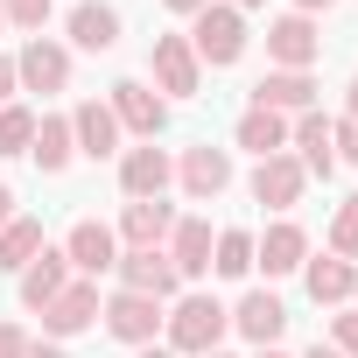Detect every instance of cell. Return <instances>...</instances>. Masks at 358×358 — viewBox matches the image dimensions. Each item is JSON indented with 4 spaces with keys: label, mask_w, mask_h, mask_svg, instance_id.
Here are the masks:
<instances>
[{
    "label": "cell",
    "mask_w": 358,
    "mask_h": 358,
    "mask_svg": "<svg viewBox=\"0 0 358 358\" xmlns=\"http://www.w3.org/2000/svg\"><path fill=\"white\" fill-rule=\"evenodd\" d=\"M162 330H169V351L176 358H204V351L225 344L232 309L218 295H176V309H162Z\"/></svg>",
    "instance_id": "cell-1"
},
{
    "label": "cell",
    "mask_w": 358,
    "mask_h": 358,
    "mask_svg": "<svg viewBox=\"0 0 358 358\" xmlns=\"http://www.w3.org/2000/svg\"><path fill=\"white\" fill-rule=\"evenodd\" d=\"M246 15L239 8H225V0H211L204 15H190V50H197V64L204 71H232L239 57H246Z\"/></svg>",
    "instance_id": "cell-2"
},
{
    "label": "cell",
    "mask_w": 358,
    "mask_h": 358,
    "mask_svg": "<svg viewBox=\"0 0 358 358\" xmlns=\"http://www.w3.org/2000/svg\"><path fill=\"white\" fill-rule=\"evenodd\" d=\"M176 183H183V197H190V204L225 197V190H232V148H211V141L183 148V155H176Z\"/></svg>",
    "instance_id": "cell-3"
},
{
    "label": "cell",
    "mask_w": 358,
    "mask_h": 358,
    "mask_svg": "<svg viewBox=\"0 0 358 358\" xmlns=\"http://www.w3.org/2000/svg\"><path fill=\"white\" fill-rule=\"evenodd\" d=\"M106 106H113L120 134H141V141H155V134L169 127V99H162L148 78H120V85L106 92Z\"/></svg>",
    "instance_id": "cell-4"
},
{
    "label": "cell",
    "mask_w": 358,
    "mask_h": 358,
    "mask_svg": "<svg viewBox=\"0 0 358 358\" xmlns=\"http://www.w3.org/2000/svg\"><path fill=\"white\" fill-rule=\"evenodd\" d=\"M148 71H155V92L162 99H197V85H204V64H197L190 36H155Z\"/></svg>",
    "instance_id": "cell-5"
},
{
    "label": "cell",
    "mask_w": 358,
    "mask_h": 358,
    "mask_svg": "<svg viewBox=\"0 0 358 358\" xmlns=\"http://www.w3.org/2000/svg\"><path fill=\"white\" fill-rule=\"evenodd\" d=\"M120 288L134 295H155V302H176V288H183V274H176V260L162 246H120Z\"/></svg>",
    "instance_id": "cell-6"
},
{
    "label": "cell",
    "mask_w": 358,
    "mask_h": 358,
    "mask_svg": "<svg viewBox=\"0 0 358 358\" xmlns=\"http://www.w3.org/2000/svg\"><path fill=\"white\" fill-rule=\"evenodd\" d=\"M64 260H71V274H78V281H99V274H113V267H120V232H113V225H99V218H78V225H71V239H64Z\"/></svg>",
    "instance_id": "cell-7"
},
{
    "label": "cell",
    "mask_w": 358,
    "mask_h": 358,
    "mask_svg": "<svg viewBox=\"0 0 358 358\" xmlns=\"http://www.w3.org/2000/svg\"><path fill=\"white\" fill-rule=\"evenodd\" d=\"M99 316H106V330L120 337V344H155V330H162V302L155 295H134V288H113L106 302H99Z\"/></svg>",
    "instance_id": "cell-8"
},
{
    "label": "cell",
    "mask_w": 358,
    "mask_h": 358,
    "mask_svg": "<svg viewBox=\"0 0 358 358\" xmlns=\"http://www.w3.org/2000/svg\"><path fill=\"white\" fill-rule=\"evenodd\" d=\"M15 78H22V92H64L71 85V43L29 36V50L15 57Z\"/></svg>",
    "instance_id": "cell-9"
},
{
    "label": "cell",
    "mask_w": 358,
    "mask_h": 358,
    "mask_svg": "<svg viewBox=\"0 0 358 358\" xmlns=\"http://www.w3.org/2000/svg\"><path fill=\"white\" fill-rule=\"evenodd\" d=\"M99 302H106V295H99V281H71V288H64V295L43 309V337H50V344L85 337V330L99 323Z\"/></svg>",
    "instance_id": "cell-10"
},
{
    "label": "cell",
    "mask_w": 358,
    "mask_h": 358,
    "mask_svg": "<svg viewBox=\"0 0 358 358\" xmlns=\"http://www.w3.org/2000/svg\"><path fill=\"white\" fill-rule=\"evenodd\" d=\"M232 330H239L253 351H267V344H281V330H288V302H281L274 288H246L239 309H232Z\"/></svg>",
    "instance_id": "cell-11"
},
{
    "label": "cell",
    "mask_w": 358,
    "mask_h": 358,
    "mask_svg": "<svg viewBox=\"0 0 358 358\" xmlns=\"http://www.w3.org/2000/svg\"><path fill=\"white\" fill-rule=\"evenodd\" d=\"M267 57H274V71H309V64L323 57L316 22H309V15H281V22H267Z\"/></svg>",
    "instance_id": "cell-12"
},
{
    "label": "cell",
    "mask_w": 358,
    "mask_h": 358,
    "mask_svg": "<svg viewBox=\"0 0 358 358\" xmlns=\"http://www.w3.org/2000/svg\"><path fill=\"white\" fill-rule=\"evenodd\" d=\"M302 260H309V232L295 218H274L267 232H253V267H267V281L274 274H302Z\"/></svg>",
    "instance_id": "cell-13"
},
{
    "label": "cell",
    "mask_w": 358,
    "mask_h": 358,
    "mask_svg": "<svg viewBox=\"0 0 358 358\" xmlns=\"http://www.w3.org/2000/svg\"><path fill=\"white\" fill-rule=\"evenodd\" d=\"M169 183H176V162L148 141V148H120V190H127V204L134 197H169Z\"/></svg>",
    "instance_id": "cell-14"
},
{
    "label": "cell",
    "mask_w": 358,
    "mask_h": 358,
    "mask_svg": "<svg viewBox=\"0 0 358 358\" xmlns=\"http://www.w3.org/2000/svg\"><path fill=\"white\" fill-rule=\"evenodd\" d=\"M302 190H309V176H302V162H295L288 148L267 155V162L253 169V204H267V211H295Z\"/></svg>",
    "instance_id": "cell-15"
},
{
    "label": "cell",
    "mask_w": 358,
    "mask_h": 358,
    "mask_svg": "<svg viewBox=\"0 0 358 358\" xmlns=\"http://www.w3.org/2000/svg\"><path fill=\"white\" fill-rule=\"evenodd\" d=\"M288 148H295L302 176H337V148H330V120H323V106H309V113L288 120Z\"/></svg>",
    "instance_id": "cell-16"
},
{
    "label": "cell",
    "mask_w": 358,
    "mask_h": 358,
    "mask_svg": "<svg viewBox=\"0 0 358 358\" xmlns=\"http://www.w3.org/2000/svg\"><path fill=\"white\" fill-rule=\"evenodd\" d=\"M71 281H78V274H71L64 246H43V253H36V260L22 267V309H36V316H43V309H50V302H57V295H64Z\"/></svg>",
    "instance_id": "cell-17"
},
{
    "label": "cell",
    "mask_w": 358,
    "mask_h": 358,
    "mask_svg": "<svg viewBox=\"0 0 358 358\" xmlns=\"http://www.w3.org/2000/svg\"><path fill=\"white\" fill-rule=\"evenodd\" d=\"M302 288H309V302H316V309H351L358 260H337V253H323V260H302Z\"/></svg>",
    "instance_id": "cell-18"
},
{
    "label": "cell",
    "mask_w": 358,
    "mask_h": 358,
    "mask_svg": "<svg viewBox=\"0 0 358 358\" xmlns=\"http://www.w3.org/2000/svg\"><path fill=\"white\" fill-rule=\"evenodd\" d=\"M176 232V204L169 197H134L120 211V246H169Z\"/></svg>",
    "instance_id": "cell-19"
},
{
    "label": "cell",
    "mask_w": 358,
    "mask_h": 358,
    "mask_svg": "<svg viewBox=\"0 0 358 358\" xmlns=\"http://www.w3.org/2000/svg\"><path fill=\"white\" fill-rule=\"evenodd\" d=\"M253 106H267V113L295 120V113H309V106H316V78H309V71H267V78L253 85Z\"/></svg>",
    "instance_id": "cell-20"
},
{
    "label": "cell",
    "mask_w": 358,
    "mask_h": 358,
    "mask_svg": "<svg viewBox=\"0 0 358 358\" xmlns=\"http://www.w3.org/2000/svg\"><path fill=\"white\" fill-rule=\"evenodd\" d=\"M71 141H78V155H92V162L120 155V120H113V106H106V99H85V106L71 113Z\"/></svg>",
    "instance_id": "cell-21"
},
{
    "label": "cell",
    "mask_w": 358,
    "mask_h": 358,
    "mask_svg": "<svg viewBox=\"0 0 358 358\" xmlns=\"http://www.w3.org/2000/svg\"><path fill=\"white\" fill-rule=\"evenodd\" d=\"M211 246H218V232L204 225V218H176V232H169V260H176V274L183 281H197V274H211Z\"/></svg>",
    "instance_id": "cell-22"
},
{
    "label": "cell",
    "mask_w": 358,
    "mask_h": 358,
    "mask_svg": "<svg viewBox=\"0 0 358 358\" xmlns=\"http://www.w3.org/2000/svg\"><path fill=\"white\" fill-rule=\"evenodd\" d=\"M64 29H71V50H92V57H106V50L120 43V8H106V0H78Z\"/></svg>",
    "instance_id": "cell-23"
},
{
    "label": "cell",
    "mask_w": 358,
    "mask_h": 358,
    "mask_svg": "<svg viewBox=\"0 0 358 358\" xmlns=\"http://www.w3.org/2000/svg\"><path fill=\"white\" fill-rule=\"evenodd\" d=\"M29 155H36V169H43V176H64V169L78 162L71 120H64V113H43V120H36V141H29Z\"/></svg>",
    "instance_id": "cell-24"
},
{
    "label": "cell",
    "mask_w": 358,
    "mask_h": 358,
    "mask_svg": "<svg viewBox=\"0 0 358 358\" xmlns=\"http://www.w3.org/2000/svg\"><path fill=\"white\" fill-rule=\"evenodd\" d=\"M232 141H239L246 155H260V162H267V155H281V148H288V120H281V113H267V106H246V113H239V127H232Z\"/></svg>",
    "instance_id": "cell-25"
},
{
    "label": "cell",
    "mask_w": 358,
    "mask_h": 358,
    "mask_svg": "<svg viewBox=\"0 0 358 358\" xmlns=\"http://www.w3.org/2000/svg\"><path fill=\"white\" fill-rule=\"evenodd\" d=\"M43 246H50V239H43V218H22V211H15L8 225H0V274H22Z\"/></svg>",
    "instance_id": "cell-26"
},
{
    "label": "cell",
    "mask_w": 358,
    "mask_h": 358,
    "mask_svg": "<svg viewBox=\"0 0 358 358\" xmlns=\"http://www.w3.org/2000/svg\"><path fill=\"white\" fill-rule=\"evenodd\" d=\"M211 274H225V281H246L253 274V232H218V246H211Z\"/></svg>",
    "instance_id": "cell-27"
},
{
    "label": "cell",
    "mask_w": 358,
    "mask_h": 358,
    "mask_svg": "<svg viewBox=\"0 0 358 358\" xmlns=\"http://www.w3.org/2000/svg\"><path fill=\"white\" fill-rule=\"evenodd\" d=\"M36 141V113L29 106H0V155H29Z\"/></svg>",
    "instance_id": "cell-28"
},
{
    "label": "cell",
    "mask_w": 358,
    "mask_h": 358,
    "mask_svg": "<svg viewBox=\"0 0 358 358\" xmlns=\"http://www.w3.org/2000/svg\"><path fill=\"white\" fill-rule=\"evenodd\" d=\"M330 253L337 260H358V190L337 204V218H330Z\"/></svg>",
    "instance_id": "cell-29"
},
{
    "label": "cell",
    "mask_w": 358,
    "mask_h": 358,
    "mask_svg": "<svg viewBox=\"0 0 358 358\" xmlns=\"http://www.w3.org/2000/svg\"><path fill=\"white\" fill-rule=\"evenodd\" d=\"M0 15H8L15 29H29V36H43V22H50V0H0Z\"/></svg>",
    "instance_id": "cell-30"
},
{
    "label": "cell",
    "mask_w": 358,
    "mask_h": 358,
    "mask_svg": "<svg viewBox=\"0 0 358 358\" xmlns=\"http://www.w3.org/2000/svg\"><path fill=\"white\" fill-rule=\"evenodd\" d=\"M330 344H337L344 358H358V309H344V316H330Z\"/></svg>",
    "instance_id": "cell-31"
},
{
    "label": "cell",
    "mask_w": 358,
    "mask_h": 358,
    "mask_svg": "<svg viewBox=\"0 0 358 358\" xmlns=\"http://www.w3.org/2000/svg\"><path fill=\"white\" fill-rule=\"evenodd\" d=\"M330 148H337V162L358 169V120H330Z\"/></svg>",
    "instance_id": "cell-32"
},
{
    "label": "cell",
    "mask_w": 358,
    "mask_h": 358,
    "mask_svg": "<svg viewBox=\"0 0 358 358\" xmlns=\"http://www.w3.org/2000/svg\"><path fill=\"white\" fill-rule=\"evenodd\" d=\"M29 344H36V337H29L22 323H0V358H29Z\"/></svg>",
    "instance_id": "cell-33"
},
{
    "label": "cell",
    "mask_w": 358,
    "mask_h": 358,
    "mask_svg": "<svg viewBox=\"0 0 358 358\" xmlns=\"http://www.w3.org/2000/svg\"><path fill=\"white\" fill-rule=\"evenodd\" d=\"M15 92H22V78H15V57H0V106H15Z\"/></svg>",
    "instance_id": "cell-34"
},
{
    "label": "cell",
    "mask_w": 358,
    "mask_h": 358,
    "mask_svg": "<svg viewBox=\"0 0 358 358\" xmlns=\"http://www.w3.org/2000/svg\"><path fill=\"white\" fill-rule=\"evenodd\" d=\"M29 358H71V351H64V344H50V337H36V344H29Z\"/></svg>",
    "instance_id": "cell-35"
},
{
    "label": "cell",
    "mask_w": 358,
    "mask_h": 358,
    "mask_svg": "<svg viewBox=\"0 0 358 358\" xmlns=\"http://www.w3.org/2000/svg\"><path fill=\"white\" fill-rule=\"evenodd\" d=\"M162 8H169V15H204L211 0H162Z\"/></svg>",
    "instance_id": "cell-36"
},
{
    "label": "cell",
    "mask_w": 358,
    "mask_h": 358,
    "mask_svg": "<svg viewBox=\"0 0 358 358\" xmlns=\"http://www.w3.org/2000/svg\"><path fill=\"white\" fill-rule=\"evenodd\" d=\"M323 8H337V0H295V15H309V22H316Z\"/></svg>",
    "instance_id": "cell-37"
},
{
    "label": "cell",
    "mask_w": 358,
    "mask_h": 358,
    "mask_svg": "<svg viewBox=\"0 0 358 358\" xmlns=\"http://www.w3.org/2000/svg\"><path fill=\"white\" fill-rule=\"evenodd\" d=\"M8 218H15V190H8V183H0V225H8Z\"/></svg>",
    "instance_id": "cell-38"
},
{
    "label": "cell",
    "mask_w": 358,
    "mask_h": 358,
    "mask_svg": "<svg viewBox=\"0 0 358 358\" xmlns=\"http://www.w3.org/2000/svg\"><path fill=\"white\" fill-rule=\"evenodd\" d=\"M134 358H176V351H169V344H141Z\"/></svg>",
    "instance_id": "cell-39"
},
{
    "label": "cell",
    "mask_w": 358,
    "mask_h": 358,
    "mask_svg": "<svg viewBox=\"0 0 358 358\" xmlns=\"http://www.w3.org/2000/svg\"><path fill=\"white\" fill-rule=\"evenodd\" d=\"M302 358H344V351H337V344H309Z\"/></svg>",
    "instance_id": "cell-40"
},
{
    "label": "cell",
    "mask_w": 358,
    "mask_h": 358,
    "mask_svg": "<svg viewBox=\"0 0 358 358\" xmlns=\"http://www.w3.org/2000/svg\"><path fill=\"white\" fill-rule=\"evenodd\" d=\"M344 120H358V78H351V92H344Z\"/></svg>",
    "instance_id": "cell-41"
},
{
    "label": "cell",
    "mask_w": 358,
    "mask_h": 358,
    "mask_svg": "<svg viewBox=\"0 0 358 358\" xmlns=\"http://www.w3.org/2000/svg\"><path fill=\"white\" fill-rule=\"evenodd\" d=\"M225 8H239V15H246V8H267V0H225Z\"/></svg>",
    "instance_id": "cell-42"
},
{
    "label": "cell",
    "mask_w": 358,
    "mask_h": 358,
    "mask_svg": "<svg viewBox=\"0 0 358 358\" xmlns=\"http://www.w3.org/2000/svg\"><path fill=\"white\" fill-rule=\"evenodd\" d=\"M253 358H288V351H274V344H267V351H253Z\"/></svg>",
    "instance_id": "cell-43"
},
{
    "label": "cell",
    "mask_w": 358,
    "mask_h": 358,
    "mask_svg": "<svg viewBox=\"0 0 358 358\" xmlns=\"http://www.w3.org/2000/svg\"><path fill=\"white\" fill-rule=\"evenodd\" d=\"M204 358H232V351H204Z\"/></svg>",
    "instance_id": "cell-44"
},
{
    "label": "cell",
    "mask_w": 358,
    "mask_h": 358,
    "mask_svg": "<svg viewBox=\"0 0 358 358\" xmlns=\"http://www.w3.org/2000/svg\"><path fill=\"white\" fill-rule=\"evenodd\" d=\"M351 309H358V288H351Z\"/></svg>",
    "instance_id": "cell-45"
},
{
    "label": "cell",
    "mask_w": 358,
    "mask_h": 358,
    "mask_svg": "<svg viewBox=\"0 0 358 358\" xmlns=\"http://www.w3.org/2000/svg\"><path fill=\"white\" fill-rule=\"evenodd\" d=\"M0 29H8V15H0Z\"/></svg>",
    "instance_id": "cell-46"
}]
</instances>
